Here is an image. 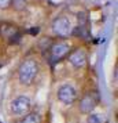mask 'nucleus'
Returning a JSON list of instances; mask_svg holds the SVG:
<instances>
[{"label": "nucleus", "mask_w": 118, "mask_h": 123, "mask_svg": "<svg viewBox=\"0 0 118 123\" xmlns=\"http://www.w3.org/2000/svg\"><path fill=\"white\" fill-rule=\"evenodd\" d=\"M37 71H39V68H37V62L36 61H32V60L25 61L21 65L19 72H18V75H19V82L22 84H30L34 80V78H36Z\"/></svg>", "instance_id": "obj_1"}, {"label": "nucleus", "mask_w": 118, "mask_h": 123, "mask_svg": "<svg viewBox=\"0 0 118 123\" xmlns=\"http://www.w3.org/2000/svg\"><path fill=\"white\" fill-rule=\"evenodd\" d=\"M30 108V100L25 95H19L11 102V111L14 115H22L29 111Z\"/></svg>", "instance_id": "obj_2"}, {"label": "nucleus", "mask_w": 118, "mask_h": 123, "mask_svg": "<svg viewBox=\"0 0 118 123\" xmlns=\"http://www.w3.org/2000/svg\"><path fill=\"white\" fill-rule=\"evenodd\" d=\"M77 97V93H76V89L73 86H69V84H65L61 89L58 90V98L62 101L63 104H72L74 102Z\"/></svg>", "instance_id": "obj_3"}, {"label": "nucleus", "mask_w": 118, "mask_h": 123, "mask_svg": "<svg viewBox=\"0 0 118 123\" xmlns=\"http://www.w3.org/2000/svg\"><path fill=\"white\" fill-rule=\"evenodd\" d=\"M52 28L59 36H67L69 33H72V24L67 18H56L52 24Z\"/></svg>", "instance_id": "obj_4"}, {"label": "nucleus", "mask_w": 118, "mask_h": 123, "mask_svg": "<svg viewBox=\"0 0 118 123\" xmlns=\"http://www.w3.org/2000/svg\"><path fill=\"white\" fill-rule=\"evenodd\" d=\"M69 50H70V46L65 42L61 43H55L51 49V55H52V61H59L62 60L65 55H67Z\"/></svg>", "instance_id": "obj_5"}, {"label": "nucleus", "mask_w": 118, "mask_h": 123, "mask_svg": "<svg viewBox=\"0 0 118 123\" xmlns=\"http://www.w3.org/2000/svg\"><path fill=\"white\" fill-rule=\"evenodd\" d=\"M69 60L76 68H82L87 64V55H85L84 50H76L69 55Z\"/></svg>", "instance_id": "obj_6"}, {"label": "nucleus", "mask_w": 118, "mask_h": 123, "mask_svg": "<svg viewBox=\"0 0 118 123\" xmlns=\"http://www.w3.org/2000/svg\"><path fill=\"white\" fill-rule=\"evenodd\" d=\"M95 105H96V100L91 94H87L80 101V111L82 113H89L95 108Z\"/></svg>", "instance_id": "obj_7"}, {"label": "nucleus", "mask_w": 118, "mask_h": 123, "mask_svg": "<svg viewBox=\"0 0 118 123\" xmlns=\"http://www.w3.org/2000/svg\"><path fill=\"white\" fill-rule=\"evenodd\" d=\"M19 123H40V116L37 113H29L23 119H21Z\"/></svg>", "instance_id": "obj_8"}, {"label": "nucleus", "mask_w": 118, "mask_h": 123, "mask_svg": "<svg viewBox=\"0 0 118 123\" xmlns=\"http://www.w3.org/2000/svg\"><path fill=\"white\" fill-rule=\"evenodd\" d=\"M87 123H103V117L100 115H96V113H92L88 116V120Z\"/></svg>", "instance_id": "obj_9"}, {"label": "nucleus", "mask_w": 118, "mask_h": 123, "mask_svg": "<svg viewBox=\"0 0 118 123\" xmlns=\"http://www.w3.org/2000/svg\"><path fill=\"white\" fill-rule=\"evenodd\" d=\"M29 33L30 35H37L39 33V28H32L30 31H29Z\"/></svg>", "instance_id": "obj_10"}]
</instances>
